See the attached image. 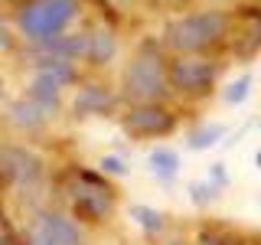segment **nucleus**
I'll list each match as a JSON object with an SVG mask.
<instances>
[{
    "instance_id": "f257e3e1",
    "label": "nucleus",
    "mask_w": 261,
    "mask_h": 245,
    "mask_svg": "<svg viewBox=\"0 0 261 245\" xmlns=\"http://www.w3.org/2000/svg\"><path fill=\"white\" fill-rule=\"evenodd\" d=\"M118 98L124 105L170 102V56L160 43H141L127 56L118 79Z\"/></svg>"
},
{
    "instance_id": "f03ea898",
    "label": "nucleus",
    "mask_w": 261,
    "mask_h": 245,
    "mask_svg": "<svg viewBox=\"0 0 261 245\" xmlns=\"http://www.w3.org/2000/svg\"><path fill=\"white\" fill-rule=\"evenodd\" d=\"M232 36V16L225 10H193L167 23L160 46L167 56H212Z\"/></svg>"
},
{
    "instance_id": "7ed1b4c3",
    "label": "nucleus",
    "mask_w": 261,
    "mask_h": 245,
    "mask_svg": "<svg viewBox=\"0 0 261 245\" xmlns=\"http://www.w3.org/2000/svg\"><path fill=\"white\" fill-rule=\"evenodd\" d=\"M82 16V0H23L16 7V30L30 46H46L69 33Z\"/></svg>"
},
{
    "instance_id": "20e7f679",
    "label": "nucleus",
    "mask_w": 261,
    "mask_h": 245,
    "mask_svg": "<svg viewBox=\"0 0 261 245\" xmlns=\"http://www.w3.org/2000/svg\"><path fill=\"white\" fill-rule=\"evenodd\" d=\"M118 209V196L108 177H101L92 167H75L72 170V186H69V212L82 226H105Z\"/></svg>"
},
{
    "instance_id": "39448f33",
    "label": "nucleus",
    "mask_w": 261,
    "mask_h": 245,
    "mask_svg": "<svg viewBox=\"0 0 261 245\" xmlns=\"http://www.w3.org/2000/svg\"><path fill=\"white\" fill-rule=\"evenodd\" d=\"M222 62L212 56H170V95L196 105L219 92Z\"/></svg>"
},
{
    "instance_id": "423d86ee",
    "label": "nucleus",
    "mask_w": 261,
    "mask_h": 245,
    "mask_svg": "<svg viewBox=\"0 0 261 245\" xmlns=\"http://www.w3.org/2000/svg\"><path fill=\"white\" fill-rule=\"evenodd\" d=\"M121 128L134 141H163L173 137L179 128V114L170 102H144V105H124Z\"/></svg>"
},
{
    "instance_id": "0eeeda50",
    "label": "nucleus",
    "mask_w": 261,
    "mask_h": 245,
    "mask_svg": "<svg viewBox=\"0 0 261 245\" xmlns=\"http://www.w3.org/2000/svg\"><path fill=\"white\" fill-rule=\"evenodd\" d=\"M43 177H46V160L33 147L13 141L0 144V180H10L13 186L30 190V186L43 183Z\"/></svg>"
},
{
    "instance_id": "6e6552de",
    "label": "nucleus",
    "mask_w": 261,
    "mask_h": 245,
    "mask_svg": "<svg viewBox=\"0 0 261 245\" xmlns=\"http://www.w3.org/2000/svg\"><path fill=\"white\" fill-rule=\"evenodd\" d=\"M118 105H121L118 88H111L105 79H82L69 98V114L75 121L108 118L111 111H118Z\"/></svg>"
},
{
    "instance_id": "1a4fd4ad",
    "label": "nucleus",
    "mask_w": 261,
    "mask_h": 245,
    "mask_svg": "<svg viewBox=\"0 0 261 245\" xmlns=\"http://www.w3.org/2000/svg\"><path fill=\"white\" fill-rule=\"evenodd\" d=\"M36 223L46 229V235H49L53 245H88L85 229H82V223L69 209H59V206L56 209H39Z\"/></svg>"
},
{
    "instance_id": "9d476101",
    "label": "nucleus",
    "mask_w": 261,
    "mask_h": 245,
    "mask_svg": "<svg viewBox=\"0 0 261 245\" xmlns=\"http://www.w3.org/2000/svg\"><path fill=\"white\" fill-rule=\"evenodd\" d=\"M7 128H13L16 134H43V131L56 121L53 111H46L39 102H33V98H16V102H10V108H7Z\"/></svg>"
},
{
    "instance_id": "9b49d317",
    "label": "nucleus",
    "mask_w": 261,
    "mask_h": 245,
    "mask_svg": "<svg viewBox=\"0 0 261 245\" xmlns=\"http://www.w3.org/2000/svg\"><path fill=\"white\" fill-rule=\"evenodd\" d=\"M118 53H121V39L114 30L95 27L92 33H85V56H82V62L92 72H105L111 62H118Z\"/></svg>"
},
{
    "instance_id": "f8f14e48",
    "label": "nucleus",
    "mask_w": 261,
    "mask_h": 245,
    "mask_svg": "<svg viewBox=\"0 0 261 245\" xmlns=\"http://www.w3.org/2000/svg\"><path fill=\"white\" fill-rule=\"evenodd\" d=\"M23 95L33 98V102H39L46 111H53V114H59L65 108V88L53 76H46V72H39V69H33L27 88H23Z\"/></svg>"
},
{
    "instance_id": "ddd939ff",
    "label": "nucleus",
    "mask_w": 261,
    "mask_h": 245,
    "mask_svg": "<svg viewBox=\"0 0 261 245\" xmlns=\"http://www.w3.org/2000/svg\"><path fill=\"white\" fill-rule=\"evenodd\" d=\"M147 170H150V177H157L160 183H176L179 174H183V157H179L176 147L170 144H157L147 151Z\"/></svg>"
},
{
    "instance_id": "4468645a",
    "label": "nucleus",
    "mask_w": 261,
    "mask_h": 245,
    "mask_svg": "<svg viewBox=\"0 0 261 245\" xmlns=\"http://www.w3.org/2000/svg\"><path fill=\"white\" fill-rule=\"evenodd\" d=\"M124 216H127L137 229H141L147 239H163V235L170 232V226H173L167 212L157 209V206H147V203H127Z\"/></svg>"
},
{
    "instance_id": "2eb2a0df",
    "label": "nucleus",
    "mask_w": 261,
    "mask_h": 245,
    "mask_svg": "<svg viewBox=\"0 0 261 245\" xmlns=\"http://www.w3.org/2000/svg\"><path fill=\"white\" fill-rule=\"evenodd\" d=\"M33 69H39V72H46V76H53L62 88H75L79 82H82V65L72 62V59H62V56L36 53V62H33Z\"/></svg>"
},
{
    "instance_id": "dca6fc26",
    "label": "nucleus",
    "mask_w": 261,
    "mask_h": 245,
    "mask_svg": "<svg viewBox=\"0 0 261 245\" xmlns=\"http://www.w3.org/2000/svg\"><path fill=\"white\" fill-rule=\"evenodd\" d=\"M228 137V125L225 121H199L196 128H190V134H186V147L196 154L202 151H212V147H219Z\"/></svg>"
},
{
    "instance_id": "f3484780",
    "label": "nucleus",
    "mask_w": 261,
    "mask_h": 245,
    "mask_svg": "<svg viewBox=\"0 0 261 245\" xmlns=\"http://www.w3.org/2000/svg\"><path fill=\"white\" fill-rule=\"evenodd\" d=\"M251 88H255V72H242V76L228 79L225 85H219V102L225 105V108H242L245 102L251 98Z\"/></svg>"
},
{
    "instance_id": "a211bd4d",
    "label": "nucleus",
    "mask_w": 261,
    "mask_h": 245,
    "mask_svg": "<svg viewBox=\"0 0 261 245\" xmlns=\"http://www.w3.org/2000/svg\"><path fill=\"white\" fill-rule=\"evenodd\" d=\"M36 53H49V56H62V59H72V62H82V56H85V33H62V36H56L53 43L39 46Z\"/></svg>"
},
{
    "instance_id": "6ab92c4d",
    "label": "nucleus",
    "mask_w": 261,
    "mask_h": 245,
    "mask_svg": "<svg viewBox=\"0 0 261 245\" xmlns=\"http://www.w3.org/2000/svg\"><path fill=\"white\" fill-rule=\"evenodd\" d=\"M186 245H245L242 235H235L232 229H216V226H206L193 235Z\"/></svg>"
},
{
    "instance_id": "aec40b11",
    "label": "nucleus",
    "mask_w": 261,
    "mask_h": 245,
    "mask_svg": "<svg viewBox=\"0 0 261 245\" xmlns=\"http://www.w3.org/2000/svg\"><path fill=\"white\" fill-rule=\"evenodd\" d=\"M95 170L101 177H108V180H127L130 177V163H127V157L124 154H101L98 157V163H95Z\"/></svg>"
},
{
    "instance_id": "412c9836",
    "label": "nucleus",
    "mask_w": 261,
    "mask_h": 245,
    "mask_svg": "<svg viewBox=\"0 0 261 245\" xmlns=\"http://www.w3.org/2000/svg\"><path fill=\"white\" fill-rule=\"evenodd\" d=\"M186 196H190V203H193L196 209H209L212 203H219V196H222V193H219L209 180H193V183L186 186Z\"/></svg>"
},
{
    "instance_id": "4be33fe9",
    "label": "nucleus",
    "mask_w": 261,
    "mask_h": 245,
    "mask_svg": "<svg viewBox=\"0 0 261 245\" xmlns=\"http://www.w3.org/2000/svg\"><path fill=\"white\" fill-rule=\"evenodd\" d=\"M206 180H209L212 186H216L219 193H225V190H228V183H232V174H228V167H225V163H209Z\"/></svg>"
},
{
    "instance_id": "5701e85b",
    "label": "nucleus",
    "mask_w": 261,
    "mask_h": 245,
    "mask_svg": "<svg viewBox=\"0 0 261 245\" xmlns=\"http://www.w3.org/2000/svg\"><path fill=\"white\" fill-rule=\"evenodd\" d=\"M20 245H53L49 242V235H46V229L33 219V226H30V232H27V239H23Z\"/></svg>"
},
{
    "instance_id": "b1692460",
    "label": "nucleus",
    "mask_w": 261,
    "mask_h": 245,
    "mask_svg": "<svg viewBox=\"0 0 261 245\" xmlns=\"http://www.w3.org/2000/svg\"><path fill=\"white\" fill-rule=\"evenodd\" d=\"M0 245H20V239H16V232H13V226H10V219H7L4 209H0Z\"/></svg>"
},
{
    "instance_id": "393cba45",
    "label": "nucleus",
    "mask_w": 261,
    "mask_h": 245,
    "mask_svg": "<svg viewBox=\"0 0 261 245\" xmlns=\"http://www.w3.org/2000/svg\"><path fill=\"white\" fill-rule=\"evenodd\" d=\"M7 46H10V30H7V16L0 10V49H7Z\"/></svg>"
},
{
    "instance_id": "a878e982",
    "label": "nucleus",
    "mask_w": 261,
    "mask_h": 245,
    "mask_svg": "<svg viewBox=\"0 0 261 245\" xmlns=\"http://www.w3.org/2000/svg\"><path fill=\"white\" fill-rule=\"evenodd\" d=\"M186 242H190V239H183V235H163V245H186Z\"/></svg>"
},
{
    "instance_id": "bb28decb",
    "label": "nucleus",
    "mask_w": 261,
    "mask_h": 245,
    "mask_svg": "<svg viewBox=\"0 0 261 245\" xmlns=\"http://www.w3.org/2000/svg\"><path fill=\"white\" fill-rule=\"evenodd\" d=\"M4 137H7V121L0 118V144H4Z\"/></svg>"
},
{
    "instance_id": "cd10ccee",
    "label": "nucleus",
    "mask_w": 261,
    "mask_h": 245,
    "mask_svg": "<svg viewBox=\"0 0 261 245\" xmlns=\"http://www.w3.org/2000/svg\"><path fill=\"white\" fill-rule=\"evenodd\" d=\"M255 167L261 170V147H258V151H255Z\"/></svg>"
}]
</instances>
